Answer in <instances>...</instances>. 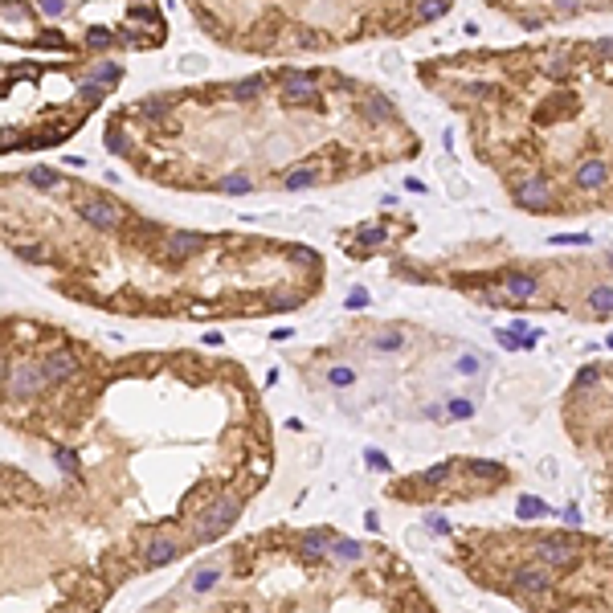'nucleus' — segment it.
<instances>
[{
	"mask_svg": "<svg viewBox=\"0 0 613 613\" xmlns=\"http://www.w3.org/2000/svg\"><path fill=\"white\" fill-rule=\"evenodd\" d=\"M507 295H515V299L536 295V278L531 274H507Z\"/></svg>",
	"mask_w": 613,
	"mask_h": 613,
	"instance_id": "14",
	"label": "nucleus"
},
{
	"mask_svg": "<svg viewBox=\"0 0 613 613\" xmlns=\"http://www.w3.org/2000/svg\"><path fill=\"white\" fill-rule=\"evenodd\" d=\"M364 303H368V295H364V291H351V295H348V306H351V311H360Z\"/></svg>",
	"mask_w": 613,
	"mask_h": 613,
	"instance_id": "40",
	"label": "nucleus"
},
{
	"mask_svg": "<svg viewBox=\"0 0 613 613\" xmlns=\"http://www.w3.org/2000/svg\"><path fill=\"white\" fill-rule=\"evenodd\" d=\"M610 348H613V336H610Z\"/></svg>",
	"mask_w": 613,
	"mask_h": 613,
	"instance_id": "50",
	"label": "nucleus"
},
{
	"mask_svg": "<svg viewBox=\"0 0 613 613\" xmlns=\"http://www.w3.org/2000/svg\"><path fill=\"white\" fill-rule=\"evenodd\" d=\"M597 53H601V57H613V42H597Z\"/></svg>",
	"mask_w": 613,
	"mask_h": 613,
	"instance_id": "48",
	"label": "nucleus"
},
{
	"mask_svg": "<svg viewBox=\"0 0 613 613\" xmlns=\"http://www.w3.org/2000/svg\"><path fill=\"white\" fill-rule=\"evenodd\" d=\"M364 527H368V531H381V515H376V511H368V515H364Z\"/></svg>",
	"mask_w": 613,
	"mask_h": 613,
	"instance_id": "45",
	"label": "nucleus"
},
{
	"mask_svg": "<svg viewBox=\"0 0 613 613\" xmlns=\"http://www.w3.org/2000/svg\"><path fill=\"white\" fill-rule=\"evenodd\" d=\"M237 515H241V499H237V495H221L217 503L201 515V524H196V540H217V536H225V531L233 527Z\"/></svg>",
	"mask_w": 613,
	"mask_h": 613,
	"instance_id": "1",
	"label": "nucleus"
},
{
	"mask_svg": "<svg viewBox=\"0 0 613 613\" xmlns=\"http://www.w3.org/2000/svg\"><path fill=\"white\" fill-rule=\"evenodd\" d=\"M201 246H205V237H201V233H188V229H180V233H172V237H168V246H164V250H168L172 258H192Z\"/></svg>",
	"mask_w": 613,
	"mask_h": 613,
	"instance_id": "8",
	"label": "nucleus"
},
{
	"mask_svg": "<svg viewBox=\"0 0 613 613\" xmlns=\"http://www.w3.org/2000/svg\"><path fill=\"white\" fill-rule=\"evenodd\" d=\"M572 180H576V188L593 192V188H601V184L610 180V168H605V160H580L576 172H572Z\"/></svg>",
	"mask_w": 613,
	"mask_h": 613,
	"instance_id": "6",
	"label": "nucleus"
},
{
	"mask_svg": "<svg viewBox=\"0 0 613 613\" xmlns=\"http://www.w3.org/2000/svg\"><path fill=\"white\" fill-rule=\"evenodd\" d=\"M597 381V368H580V376H576V385L585 389V385H593Z\"/></svg>",
	"mask_w": 613,
	"mask_h": 613,
	"instance_id": "38",
	"label": "nucleus"
},
{
	"mask_svg": "<svg viewBox=\"0 0 613 613\" xmlns=\"http://www.w3.org/2000/svg\"><path fill=\"white\" fill-rule=\"evenodd\" d=\"M291 258H295V262H315V254L303 250V246H299V250H291Z\"/></svg>",
	"mask_w": 613,
	"mask_h": 613,
	"instance_id": "44",
	"label": "nucleus"
},
{
	"mask_svg": "<svg viewBox=\"0 0 613 613\" xmlns=\"http://www.w3.org/2000/svg\"><path fill=\"white\" fill-rule=\"evenodd\" d=\"M29 184H37V188H57V184H62V176L49 172V168H33V172H29Z\"/></svg>",
	"mask_w": 613,
	"mask_h": 613,
	"instance_id": "23",
	"label": "nucleus"
},
{
	"mask_svg": "<svg viewBox=\"0 0 613 613\" xmlns=\"http://www.w3.org/2000/svg\"><path fill=\"white\" fill-rule=\"evenodd\" d=\"M475 475L486 482H499L503 479V466H495V462H475Z\"/></svg>",
	"mask_w": 613,
	"mask_h": 613,
	"instance_id": "28",
	"label": "nucleus"
},
{
	"mask_svg": "<svg viewBox=\"0 0 613 613\" xmlns=\"http://www.w3.org/2000/svg\"><path fill=\"white\" fill-rule=\"evenodd\" d=\"M364 458H368V466H376V470H389V458H385L381 450H368Z\"/></svg>",
	"mask_w": 613,
	"mask_h": 613,
	"instance_id": "36",
	"label": "nucleus"
},
{
	"mask_svg": "<svg viewBox=\"0 0 613 613\" xmlns=\"http://www.w3.org/2000/svg\"><path fill=\"white\" fill-rule=\"evenodd\" d=\"M217 188L221 192H229V196H241V192H250V188H254V184H250V176H221L217 180Z\"/></svg>",
	"mask_w": 613,
	"mask_h": 613,
	"instance_id": "15",
	"label": "nucleus"
},
{
	"mask_svg": "<svg viewBox=\"0 0 613 613\" xmlns=\"http://www.w3.org/2000/svg\"><path fill=\"white\" fill-rule=\"evenodd\" d=\"M42 8H45V12H49V17H57V12L66 8V0H42Z\"/></svg>",
	"mask_w": 613,
	"mask_h": 613,
	"instance_id": "42",
	"label": "nucleus"
},
{
	"mask_svg": "<svg viewBox=\"0 0 613 613\" xmlns=\"http://www.w3.org/2000/svg\"><path fill=\"white\" fill-rule=\"evenodd\" d=\"M450 417H454V421H466V417H475V405L458 396V401H450Z\"/></svg>",
	"mask_w": 613,
	"mask_h": 613,
	"instance_id": "27",
	"label": "nucleus"
},
{
	"mask_svg": "<svg viewBox=\"0 0 613 613\" xmlns=\"http://www.w3.org/2000/svg\"><path fill=\"white\" fill-rule=\"evenodd\" d=\"M221 580V569H213V565H205V569L192 576V593H209L213 585Z\"/></svg>",
	"mask_w": 613,
	"mask_h": 613,
	"instance_id": "17",
	"label": "nucleus"
},
{
	"mask_svg": "<svg viewBox=\"0 0 613 613\" xmlns=\"http://www.w3.org/2000/svg\"><path fill=\"white\" fill-rule=\"evenodd\" d=\"M57 462H62V466H66V470H74V466H78V458H74V454H70V450H57Z\"/></svg>",
	"mask_w": 613,
	"mask_h": 613,
	"instance_id": "39",
	"label": "nucleus"
},
{
	"mask_svg": "<svg viewBox=\"0 0 613 613\" xmlns=\"http://www.w3.org/2000/svg\"><path fill=\"white\" fill-rule=\"evenodd\" d=\"M107 147H111L115 156H123V152H127V135L119 131V127H111V131H107Z\"/></svg>",
	"mask_w": 613,
	"mask_h": 613,
	"instance_id": "29",
	"label": "nucleus"
},
{
	"mask_svg": "<svg viewBox=\"0 0 613 613\" xmlns=\"http://www.w3.org/2000/svg\"><path fill=\"white\" fill-rule=\"evenodd\" d=\"M515 585H520L524 593H544V589L552 585V576H548V569H536V565H524V569H515Z\"/></svg>",
	"mask_w": 613,
	"mask_h": 613,
	"instance_id": "9",
	"label": "nucleus"
},
{
	"mask_svg": "<svg viewBox=\"0 0 613 613\" xmlns=\"http://www.w3.org/2000/svg\"><path fill=\"white\" fill-rule=\"evenodd\" d=\"M576 552L569 544H540V565H572Z\"/></svg>",
	"mask_w": 613,
	"mask_h": 613,
	"instance_id": "12",
	"label": "nucleus"
},
{
	"mask_svg": "<svg viewBox=\"0 0 613 613\" xmlns=\"http://www.w3.org/2000/svg\"><path fill=\"white\" fill-rule=\"evenodd\" d=\"M21 258H29V262H42L45 250H33V246H21Z\"/></svg>",
	"mask_w": 613,
	"mask_h": 613,
	"instance_id": "41",
	"label": "nucleus"
},
{
	"mask_svg": "<svg viewBox=\"0 0 613 613\" xmlns=\"http://www.w3.org/2000/svg\"><path fill=\"white\" fill-rule=\"evenodd\" d=\"M331 556H340V560H360L364 548H360L356 540H331Z\"/></svg>",
	"mask_w": 613,
	"mask_h": 613,
	"instance_id": "18",
	"label": "nucleus"
},
{
	"mask_svg": "<svg viewBox=\"0 0 613 613\" xmlns=\"http://www.w3.org/2000/svg\"><path fill=\"white\" fill-rule=\"evenodd\" d=\"M458 372H462V376H475V372H479V356H462V360H458Z\"/></svg>",
	"mask_w": 613,
	"mask_h": 613,
	"instance_id": "35",
	"label": "nucleus"
},
{
	"mask_svg": "<svg viewBox=\"0 0 613 613\" xmlns=\"http://www.w3.org/2000/svg\"><path fill=\"white\" fill-rule=\"evenodd\" d=\"M544 511H548V507H544V499H536V495H524L520 507H515L520 520H536V515H544Z\"/></svg>",
	"mask_w": 613,
	"mask_h": 613,
	"instance_id": "19",
	"label": "nucleus"
},
{
	"mask_svg": "<svg viewBox=\"0 0 613 613\" xmlns=\"http://www.w3.org/2000/svg\"><path fill=\"white\" fill-rule=\"evenodd\" d=\"M589 241V233H556L552 237V246H585Z\"/></svg>",
	"mask_w": 613,
	"mask_h": 613,
	"instance_id": "31",
	"label": "nucleus"
},
{
	"mask_svg": "<svg viewBox=\"0 0 613 613\" xmlns=\"http://www.w3.org/2000/svg\"><path fill=\"white\" fill-rule=\"evenodd\" d=\"M605 262H610V266H613V254H605Z\"/></svg>",
	"mask_w": 613,
	"mask_h": 613,
	"instance_id": "49",
	"label": "nucleus"
},
{
	"mask_svg": "<svg viewBox=\"0 0 613 613\" xmlns=\"http://www.w3.org/2000/svg\"><path fill=\"white\" fill-rule=\"evenodd\" d=\"M119 74H123L119 66H98V70H94V86H115Z\"/></svg>",
	"mask_w": 613,
	"mask_h": 613,
	"instance_id": "24",
	"label": "nucleus"
},
{
	"mask_svg": "<svg viewBox=\"0 0 613 613\" xmlns=\"http://www.w3.org/2000/svg\"><path fill=\"white\" fill-rule=\"evenodd\" d=\"M450 8V0H417V17L421 21H434V17H441Z\"/></svg>",
	"mask_w": 613,
	"mask_h": 613,
	"instance_id": "20",
	"label": "nucleus"
},
{
	"mask_svg": "<svg viewBox=\"0 0 613 613\" xmlns=\"http://www.w3.org/2000/svg\"><path fill=\"white\" fill-rule=\"evenodd\" d=\"M82 217H86L90 225H98V229H119V225H123V209L111 205V201L90 196V201H82Z\"/></svg>",
	"mask_w": 613,
	"mask_h": 613,
	"instance_id": "3",
	"label": "nucleus"
},
{
	"mask_svg": "<svg viewBox=\"0 0 613 613\" xmlns=\"http://www.w3.org/2000/svg\"><path fill=\"white\" fill-rule=\"evenodd\" d=\"M450 479V466H446V462H441V466H430V470H426V482H430V486H434V482H446Z\"/></svg>",
	"mask_w": 613,
	"mask_h": 613,
	"instance_id": "34",
	"label": "nucleus"
},
{
	"mask_svg": "<svg viewBox=\"0 0 613 613\" xmlns=\"http://www.w3.org/2000/svg\"><path fill=\"white\" fill-rule=\"evenodd\" d=\"M315 176H319V168H315V164H299V168H291V172L282 176V188L299 192V188H306V184H315Z\"/></svg>",
	"mask_w": 613,
	"mask_h": 613,
	"instance_id": "11",
	"label": "nucleus"
},
{
	"mask_svg": "<svg viewBox=\"0 0 613 613\" xmlns=\"http://www.w3.org/2000/svg\"><path fill=\"white\" fill-rule=\"evenodd\" d=\"M360 237H364L368 246H376V241H385V229H381V225H364V229H360Z\"/></svg>",
	"mask_w": 613,
	"mask_h": 613,
	"instance_id": "33",
	"label": "nucleus"
},
{
	"mask_svg": "<svg viewBox=\"0 0 613 613\" xmlns=\"http://www.w3.org/2000/svg\"><path fill=\"white\" fill-rule=\"evenodd\" d=\"M499 344H503V348H524V340H515V336H507V331H499Z\"/></svg>",
	"mask_w": 613,
	"mask_h": 613,
	"instance_id": "43",
	"label": "nucleus"
},
{
	"mask_svg": "<svg viewBox=\"0 0 613 613\" xmlns=\"http://www.w3.org/2000/svg\"><path fill=\"white\" fill-rule=\"evenodd\" d=\"M323 548H327V531H306L303 536V552L306 556H319Z\"/></svg>",
	"mask_w": 613,
	"mask_h": 613,
	"instance_id": "22",
	"label": "nucleus"
},
{
	"mask_svg": "<svg viewBox=\"0 0 613 613\" xmlns=\"http://www.w3.org/2000/svg\"><path fill=\"white\" fill-rule=\"evenodd\" d=\"M556 8H560V12H576V8H580V0H556Z\"/></svg>",
	"mask_w": 613,
	"mask_h": 613,
	"instance_id": "46",
	"label": "nucleus"
},
{
	"mask_svg": "<svg viewBox=\"0 0 613 613\" xmlns=\"http://www.w3.org/2000/svg\"><path fill=\"white\" fill-rule=\"evenodd\" d=\"M589 306H593L597 315H610V311H613V286H597V291H589Z\"/></svg>",
	"mask_w": 613,
	"mask_h": 613,
	"instance_id": "16",
	"label": "nucleus"
},
{
	"mask_svg": "<svg viewBox=\"0 0 613 613\" xmlns=\"http://www.w3.org/2000/svg\"><path fill=\"white\" fill-rule=\"evenodd\" d=\"M299 49H323V33L303 29V33H299Z\"/></svg>",
	"mask_w": 613,
	"mask_h": 613,
	"instance_id": "30",
	"label": "nucleus"
},
{
	"mask_svg": "<svg viewBox=\"0 0 613 613\" xmlns=\"http://www.w3.org/2000/svg\"><path fill=\"white\" fill-rule=\"evenodd\" d=\"M327 381H331L336 389H344V385H351V381H356V372H351V368H344V364H336V368H327Z\"/></svg>",
	"mask_w": 613,
	"mask_h": 613,
	"instance_id": "26",
	"label": "nucleus"
},
{
	"mask_svg": "<svg viewBox=\"0 0 613 613\" xmlns=\"http://www.w3.org/2000/svg\"><path fill=\"white\" fill-rule=\"evenodd\" d=\"M86 42L94 45V49H107V45L115 42V37H111V33H107V29H90V33H86Z\"/></svg>",
	"mask_w": 613,
	"mask_h": 613,
	"instance_id": "32",
	"label": "nucleus"
},
{
	"mask_svg": "<svg viewBox=\"0 0 613 613\" xmlns=\"http://www.w3.org/2000/svg\"><path fill=\"white\" fill-rule=\"evenodd\" d=\"M426 527H430V531H438V536H446V531H450V524H446L441 515H430V520H426Z\"/></svg>",
	"mask_w": 613,
	"mask_h": 613,
	"instance_id": "37",
	"label": "nucleus"
},
{
	"mask_svg": "<svg viewBox=\"0 0 613 613\" xmlns=\"http://www.w3.org/2000/svg\"><path fill=\"white\" fill-rule=\"evenodd\" d=\"M4 385H8V393L29 396V393H37L42 385H49V381H45V372H37V368H4Z\"/></svg>",
	"mask_w": 613,
	"mask_h": 613,
	"instance_id": "4",
	"label": "nucleus"
},
{
	"mask_svg": "<svg viewBox=\"0 0 613 613\" xmlns=\"http://www.w3.org/2000/svg\"><path fill=\"white\" fill-rule=\"evenodd\" d=\"M282 98H286V102H315V78L291 74V78L282 82Z\"/></svg>",
	"mask_w": 613,
	"mask_h": 613,
	"instance_id": "7",
	"label": "nucleus"
},
{
	"mask_svg": "<svg viewBox=\"0 0 613 613\" xmlns=\"http://www.w3.org/2000/svg\"><path fill=\"white\" fill-rule=\"evenodd\" d=\"M42 372H45V381H66V376H74V372H78V356H74V351H66V348L49 351V356H45V364H42Z\"/></svg>",
	"mask_w": 613,
	"mask_h": 613,
	"instance_id": "5",
	"label": "nucleus"
},
{
	"mask_svg": "<svg viewBox=\"0 0 613 613\" xmlns=\"http://www.w3.org/2000/svg\"><path fill=\"white\" fill-rule=\"evenodd\" d=\"M401 344H405V336H401V331H381V336L372 340V348H376V351H396Z\"/></svg>",
	"mask_w": 613,
	"mask_h": 613,
	"instance_id": "21",
	"label": "nucleus"
},
{
	"mask_svg": "<svg viewBox=\"0 0 613 613\" xmlns=\"http://www.w3.org/2000/svg\"><path fill=\"white\" fill-rule=\"evenodd\" d=\"M172 556H176V544L168 536H156V540L147 544V556H143V560H147V569H160V565H168Z\"/></svg>",
	"mask_w": 613,
	"mask_h": 613,
	"instance_id": "10",
	"label": "nucleus"
},
{
	"mask_svg": "<svg viewBox=\"0 0 613 613\" xmlns=\"http://www.w3.org/2000/svg\"><path fill=\"white\" fill-rule=\"evenodd\" d=\"M364 115H368V119H376V123H389V119H393V107H389V98L368 94V98H364Z\"/></svg>",
	"mask_w": 613,
	"mask_h": 613,
	"instance_id": "13",
	"label": "nucleus"
},
{
	"mask_svg": "<svg viewBox=\"0 0 613 613\" xmlns=\"http://www.w3.org/2000/svg\"><path fill=\"white\" fill-rule=\"evenodd\" d=\"M515 201L524 205L527 213H548L552 192H548V184H544L540 176H520V180H515Z\"/></svg>",
	"mask_w": 613,
	"mask_h": 613,
	"instance_id": "2",
	"label": "nucleus"
},
{
	"mask_svg": "<svg viewBox=\"0 0 613 613\" xmlns=\"http://www.w3.org/2000/svg\"><path fill=\"white\" fill-rule=\"evenodd\" d=\"M565 524H580V511L576 507H565Z\"/></svg>",
	"mask_w": 613,
	"mask_h": 613,
	"instance_id": "47",
	"label": "nucleus"
},
{
	"mask_svg": "<svg viewBox=\"0 0 613 613\" xmlns=\"http://www.w3.org/2000/svg\"><path fill=\"white\" fill-rule=\"evenodd\" d=\"M258 90H262V82H258V78H246V82H233V86H229V94H233V98H254Z\"/></svg>",
	"mask_w": 613,
	"mask_h": 613,
	"instance_id": "25",
	"label": "nucleus"
}]
</instances>
